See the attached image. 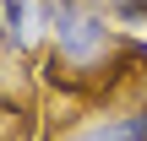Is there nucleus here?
Returning <instances> with one entry per match:
<instances>
[{
	"label": "nucleus",
	"mask_w": 147,
	"mask_h": 141,
	"mask_svg": "<svg viewBox=\"0 0 147 141\" xmlns=\"http://www.w3.org/2000/svg\"><path fill=\"white\" fill-rule=\"evenodd\" d=\"M76 141H147V103L136 109H120V114H104V120H87Z\"/></svg>",
	"instance_id": "obj_2"
},
{
	"label": "nucleus",
	"mask_w": 147,
	"mask_h": 141,
	"mask_svg": "<svg viewBox=\"0 0 147 141\" xmlns=\"http://www.w3.org/2000/svg\"><path fill=\"white\" fill-rule=\"evenodd\" d=\"M104 11L115 16V22H147V0H104Z\"/></svg>",
	"instance_id": "obj_4"
},
{
	"label": "nucleus",
	"mask_w": 147,
	"mask_h": 141,
	"mask_svg": "<svg viewBox=\"0 0 147 141\" xmlns=\"http://www.w3.org/2000/svg\"><path fill=\"white\" fill-rule=\"evenodd\" d=\"M38 27H44L55 60H60L71 76H98V71H109V60H115V49H120L115 16H109L98 0H38Z\"/></svg>",
	"instance_id": "obj_1"
},
{
	"label": "nucleus",
	"mask_w": 147,
	"mask_h": 141,
	"mask_svg": "<svg viewBox=\"0 0 147 141\" xmlns=\"http://www.w3.org/2000/svg\"><path fill=\"white\" fill-rule=\"evenodd\" d=\"M0 16H5V38L16 49H33V38H38V0H0Z\"/></svg>",
	"instance_id": "obj_3"
}]
</instances>
